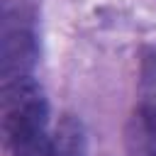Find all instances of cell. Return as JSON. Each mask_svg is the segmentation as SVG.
Wrapping results in <instances>:
<instances>
[{"label": "cell", "mask_w": 156, "mask_h": 156, "mask_svg": "<svg viewBox=\"0 0 156 156\" xmlns=\"http://www.w3.org/2000/svg\"><path fill=\"white\" fill-rule=\"evenodd\" d=\"M49 105L44 90L32 76H22L2 83L0 93V132L2 144H22L46 139Z\"/></svg>", "instance_id": "obj_1"}, {"label": "cell", "mask_w": 156, "mask_h": 156, "mask_svg": "<svg viewBox=\"0 0 156 156\" xmlns=\"http://www.w3.org/2000/svg\"><path fill=\"white\" fill-rule=\"evenodd\" d=\"M39 58L37 10L27 0H5L0 17V76L2 83L29 76Z\"/></svg>", "instance_id": "obj_2"}, {"label": "cell", "mask_w": 156, "mask_h": 156, "mask_svg": "<svg viewBox=\"0 0 156 156\" xmlns=\"http://www.w3.org/2000/svg\"><path fill=\"white\" fill-rule=\"evenodd\" d=\"M49 156H88L85 127L76 115H63L49 136Z\"/></svg>", "instance_id": "obj_3"}, {"label": "cell", "mask_w": 156, "mask_h": 156, "mask_svg": "<svg viewBox=\"0 0 156 156\" xmlns=\"http://www.w3.org/2000/svg\"><path fill=\"white\" fill-rule=\"evenodd\" d=\"M156 127V44L141 49L139 58V105L134 110Z\"/></svg>", "instance_id": "obj_4"}, {"label": "cell", "mask_w": 156, "mask_h": 156, "mask_svg": "<svg viewBox=\"0 0 156 156\" xmlns=\"http://www.w3.org/2000/svg\"><path fill=\"white\" fill-rule=\"evenodd\" d=\"M127 156H156V127L141 115H132L124 127Z\"/></svg>", "instance_id": "obj_5"}, {"label": "cell", "mask_w": 156, "mask_h": 156, "mask_svg": "<svg viewBox=\"0 0 156 156\" xmlns=\"http://www.w3.org/2000/svg\"><path fill=\"white\" fill-rule=\"evenodd\" d=\"M5 156H49V139H37V141L5 146Z\"/></svg>", "instance_id": "obj_6"}]
</instances>
